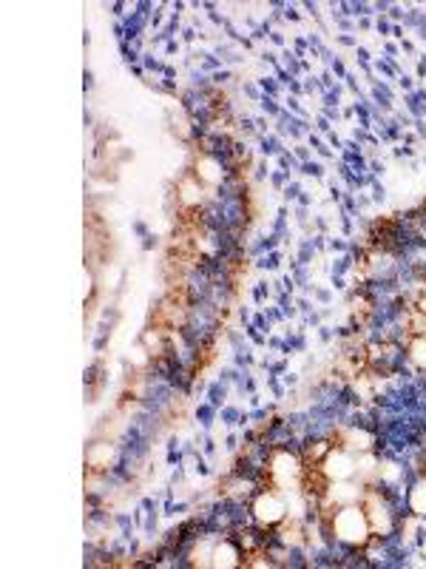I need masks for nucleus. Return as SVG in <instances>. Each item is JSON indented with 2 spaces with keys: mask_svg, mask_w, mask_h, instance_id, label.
Instances as JSON below:
<instances>
[{
  "mask_svg": "<svg viewBox=\"0 0 426 569\" xmlns=\"http://www.w3.org/2000/svg\"><path fill=\"white\" fill-rule=\"evenodd\" d=\"M335 532H338V538H344V541H364L367 532H369V518H367L361 509L347 507V509H341V512L335 515Z\"/></svg>",
  "mask_w": 426,
  "mask_h": 569,
  "instance_id": "1",
  "label": "nucleus"
},
{
  "mask_svg": "<svg viewBox=\"0 0 426 569\" xmlns=\"http://www.w3.org/2000/svg\"><path fill=\"white\" fill-rule=\"evenodd\" d=\"M253 512H256V518H259L262 524H276V521L284 518L287 509H284V504L279 501V495H262V498L256 501Z\"/></svg>",
  "mask_w": 426,
  "mask_h": 569,
  "instance_id": "2",
  "label": "nucleus"
},
{
  "mask_svg": "<svg viewBox=\"0 0 426 569\" xmlns=\"http://www.w3.org/2000/svg\"><path fill=\"white\" fill-rule=\"evenodd\" d=\"M324 470H327V475H330V478L341 481V478H350V475L355 473V464L350 461V456H347V453H330V456H327V461H324Z\"/></svg>",
  "mask_w": 426,
  "mask_h": 569,
  "instance_id": "3",
  "label": "nucleus"
},
{
  "mask_svg": "<svg viewBox=\"0 0 426 569\" xmlns=\"http://www.w3.org/2000/svg\"><path fill=\"white\" fill-rule=\"evenodd\" d=\"M273 475L282 481V484H290L296 475H299V461L290 458V456H279L273 461Z\"/></svg>",
  "mask_w": 426,
  "mask_h": 569,
  "instance_id": "4",
  "label": "nucleus"
},
{
  "mask_svg": "<svg viewBox=\"0 0 426 569\" xmlns=\"http://www.w3.org/2000/svg\"><path fill=\"white\" fill-rule=\"evenodd\" d=\"M213 563H217V566H234L236 563V549L234 546H217V549H213Z\"/></svg>",
  "mask_w": 426,
  "mask_h": 569,
  "instance_id": "5",
  "label": "nucleus"
},
{
  "mask_svg": "<svg viewBox=\"0 0 426 569\" xmlns=\"http://www.w3.org/2000/svg\"><path fill=\"white\" fill-rule=\"evenodd\" d=\"M412 359H415L418 364H426V339H418V342L412 344Z\"/></svg>",
  "mask_w": 426,
  "mask_h": 569,
  "instance_id": "6",
  "label": "nucleus"
},
{
  "mask_svg": "<svg viewBox=\"0 0 426 569\" xmlns=\"http://www.w3.org/2000/svg\"><path fill=\"white\" fill-rule=\"evenodd\" d=\"M415 509H418V512H426V487H420V490L415 492Z\"/></svg>",
  "mask_w": 426,
  "mask_h": 569,
  "instance_id": "7",
  "label": "nucleus"
},
{
  "mask_svg": "<svg viewBox=\"0 0 426 569\" xmlns=\"http://www.w3.org/2000/svg\"><path fill=\"white\" fill-rule=\"evenodd\" d=\"M420 310H423V313H426V299H423V302H420Z\"/></svg>",
  "mask_w": 426,
  "mask_h": 569,
  "instance_id": "8",
  "label": "nucleus"
}]
</instances>
